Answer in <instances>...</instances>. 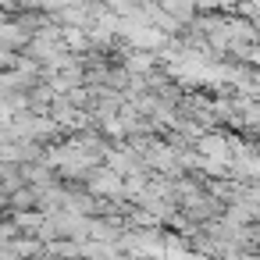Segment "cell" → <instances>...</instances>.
Masks as SVG:
<instances>
[{
    "instance_id": "6da1fadb",
    "label": "cell",
    "mask_w": 260,
    "mask_h": 260,
    "mask_svg": "<svg viewBox=\"0 0 260 260\" xmlns=\"http://www.w3.org/2000/svg\"><path fill=\"white\" fill-rule=\"evenodd\" d=\"M29 43V32L15 22V18H0V50H8V54H22Z\"/></svg>"
},
{
    "instance_id": "7a4b0ae2",
    "label": "cell",
    "mask_w": 260,
    "mask_h": 260,
    "mask_svg": "<svg viewBox=\"0 0 260 260\" xmlns=\"http://www.w3.org/2000/svg\"><path fill=\"white\" fill-rule=\"evenodd\" d=\"M15 61H18V54H8V50H0V72L15 68Z\"/></svg>"
}]
</instances>
